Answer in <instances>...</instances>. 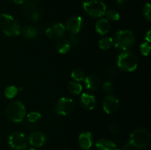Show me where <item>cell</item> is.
<instances>
[{
    "label": "cell",
    "instance_id": "7c38bea8",
    "mask_svg": "<svg viewBox=\"0 0 151 150\" xmlns=\"http://www.w3.org/2000/svg\"><path fill=\"white\" fill-rule=\"evenodd\" d=\"M24 13L32 21H37L41 18V13L36 4L32 1H28L24 6Z\"/></svg>",
    "mask_w": 151,
    "mask_h": 150
},
{
    "label": "cell",
    "instance_id": "8d00e7d4",
    "mask_svg": "<svg viewBox=\"0 0 151 150\" xmlns=\"http://www.w3.org/2000/svg\"><path fill=\"white\" fill-rule=\"evenodd\" d=\"M63 150H68V149H63Z\"/></svg>",
    "mask_w": 151,
    "mask_h": 150
},
{
    "label": "cell",
    "instance_id": "5b68a950",
    "mask_svg": "<svg viewBox=\"0 0 151 150\" xmlns=\"http://www.w3.org/2000/svg\"><path fill=\"white\" fill-rule=\"evenodd\" d=\"M7 116L10 121L16 123H19L23 121L26 116V108L23 103L19 101H12L7 106Z\"/></svg>",
    "mask_w": 151,
    "mask_h": 150
},
{
    "label": "cell",
    "instance_id": "9c48e42d",
    "mask_svg": "<svg viewBox=\"0 0 151 150\" xmlns=\"http://www.w3.org/2000/svg\"><path fill=\"white\" fill-rule=\"evenodd\" d=\"M66 26L61 23H55L49 26L46 30L45 33L48 38L52 39H60L63 38L66 34Z\"/></svg>",
    "mask_w": 151,
    "mask_h": 150
},
{
    "label": "cell",
    "instance_id": "484cf974",
    "mask_svg": "<svg viewBox=\"0 0 151 150\" xmlns=\"http://www.w3.org/2000/svg\"><path fill=\"white\" fill-rule=\"evenodd\" d=\"M27 117V120L29 122H31V123H35V122L38 121L41 119V114L40 113H38V112L33 111L28 113Z\"/></svg>",
    "mask_w": 151,
    "mask_h": 150
},
{
    "label": "cell",
    "instance_id": "836d02e7",
    "mask_svg": "<svg viewBox=\"0 0 151 150\" xmlns=\"http://www.w3.org/2000/svg\"><path fill=\"white\" fill-rule=\"evenodd\" d=\"M12 1H13V2H15L16 4H23L24 2L26 0H12Z\"/></svg>",
    "mask_w": 151,
    "mask_h": 150
},
{
    "label": "cell",
    "instance_id": "8992f818",
    "mask_svg": "<svg viewBox=\"0 0 151 150\" xmlns=\"http://www.w3.org/2000/svg\"><path fill=\"white\" fill-rule=\"evenodd\" d=\"M83 8L86 13L93 18H100L104 16L106 6L100 0H89L83 3Z\"/></svg>",
    "mask_w": 151,
    "mask_h": 150
},
{
    "label": "cell",
    "instance_id": "44dd1931",
    "mask_svg": "<svg viewBox=\"0 0 151 150\" xmlns=\"http://www.w3.org/2000/svg\"><path fill=\"white\" fill-rule=\"evenodd\" d=\"M82 85L76 81H72L68 85V91L74 95H79L82 92Z\"/></svg>",
    "mask_w": 151,
    "mask_h": 150
},
{
    "label": "cell",
    "instance_id": "4fadbf2b",
    "mask_svg": "<svg viewBox=\"0 0 151 150\" xmlns=\"http://www.w3.org/2000/svg\"><path fill=\"white\" fill-rule=\"evenodd\" d=\"M28 141L33 147L39 148L44 145L47 141V137L41 131H34L29 135Z\"/></svg>",
    "mask_w": 151,
    "mask_h": 150
},
{
    "label": "cell",
    "instance_id": "74e56055",
    "mask_svg": "<svg viewBox=\"0 0 151 150\" xmlns=\"http://www.w3.org/2000/svg\"><path fill=\"white\" fill-rule=\"evenodd\" d=\"M86 150H89V149H86Z\"/></svg>",
    "mask_w": 151,
    "mask_h": 150
},
{
    "label": "cell",
    "instance_id": "603a6c76",
    "mask_svg": "<svg viewBox=\"0 0 151 150\" xmlns=\"http://www.w3.org/2000/svg\"><path fill=\"white\" fill-rule=\"evenodd\" d=\"M18 91H19V90L16 86L10 85V86L7 87L4 90V96L7 99H13L17 95Z\"/></svg>",
    "mask_w": 151,
    "mask_h": 150
},
{
    "label": "cell",
    "instance_id": "d6986e66",
    "mask_svg": "<svg viewBox=\"0 0 151 150\" xmlns=\"http://www.w3.org/2000/svg\"><path fill=\"white\" fill-rule=\"evenodd\" d=\"M56 50L60 54H66L69 51L71 48V45L69 41L64 38H60L56 43L55 46Z\"/></svg>",
    "mask_w": 151,
    "mask_h": 150
},
{
    "label": "cell",
    "instance_id": "5bb4252c",
    "mask_svg": "<svg viewBox=\"0 0 151 150\" xmlns=\"http://www.w3.org/2000/svg\"><path fill=\"white\" fill-rule=\"evenodd\" d=\"M81 104L85 109L91 110L96 107L97 100L94 95L83 93L81 96Z\"/></svg>",
    "mask_w": 151,
    "mask_h": 150
},
{
    "label": "cell",
    "instance_id": "6da1fadb",
    "mask_svg": "<svg viewBox=\"0 0 151 150\" xmlns=\"http://www.w3.org/2000/svg\"><path fill=\"white\" fill-rule=\"evenodd\" d=\"M0 27L2 32L9 37L18 36L22 31L18 21L7 13H1L0 15Z\"/></svg>",
    "mask_w": 151,
    "mask_h": 150
},
{
    "label": "cell",
    "instance_id": "52a82bcc",
    "mask_svg": "<svg viewBox=\"0 0 151 150\" xmlns=\"http://www.w3.org/2000/svg\"><path fill=\"white\" fill-rule=\"evenodd\" d=\"M75 107V101L69 97H62L56 104L55 112L59 116H66L74 110Z\"/></svg>",
    "mask_w": 151,
    "mask_h": 150
},
{
    "label": "cell",
    "instance_id": "ac0fdd59",
    "mask_svg": "<svg viewBox=\"0 0 151 150\" xmlns=\"http://www.w3.org/2000/svg\"><path fill=\"white\" fill-rule=\"evenodd\" d=\"M111 24L108 19H100L96 22L95 29L97 33L101 35H104L107 34L110 31Z\"/></svg>",
    "mask_w": 151,
    "mask_h": 150
},
{
    "label": "cell",
    "instance_id": "4316f807",
    "mask_svg": "<svg viewBox=\"0 0 151 150\" xmlns=\"http://www.w3.org/2000/svg\"><path fill=\"white\" fill-rule=\"evenodd\" d=\"M142 13L144 18L147 20L148 21H150L151 20V6L150 3H147L145 4L144 7L142 10Z\"/></svg>",
    "mask_w": 151,
    "mask_h": 150
},
{
    "label": "cell",
    "instance_id": "d4e9b609",
    "mask_svg": "<svg viewBox=\"0 0 151 150\" xmlns=\"http://www.w3.org/2000/svg\"><path fill=\"white\" fill-rule=\"evenodd\" d=\"M105 15L106 16L107 19L109 20L113 21H118L120 18V16H119V13H118L117 11H116L115 10H109L107 11H106V13Z\"/></svg>",
    "mask_w": 151,
    "mask_h": 150
},
{
    "label": "cell",
    "instance_id": "cb8c5ba5",
    "mask_svg": "<svg viewBox=\"0 0 151 150\" xmlns=\"http://www.w3.org/2000/svg\"><path fill=\"white\" fill-rule=\"evenodd\" d=\"M72 78L76 82H81V81H83L85 79V74L83 73L82 70L81 69H75L72 71L71 74Z\"/></svg>",
    "mask_w": 151,
    "mask_h": 150
},
{
    "label": "cell",
    "instance_id": "d590c367",
    "mask_svg": "<svg viewBox=\"0 0 151 150\" xmlns=\"http://www.w3.org/2000/svg\"><path fill=\"white\" fill-rule=\"evenodd\" d=\"M27 150H37L36 149H34V148H30V149H28Z\"/></svg>",
    "mask_w": 151,
    "mask_h": 150
},
{
    "label": "cell",
    "instance_id": "8fae6325",
    "mask_svg": "<svg viewBox=\"0 0 151 150\" xmlns=\"http://www.w3.org/2000/svg\"><path fill=\"white\" fill-rule=\"evenodd\" d=\"M83 19L81 16H72L67 20L66 29L71 34H78L82 29Z\"/></svg>",
    "mask_w": 151,
    "mask_h": 150
},
{
    "label": "cell",
    "instance_id": "277c9868",
    "mask_svg": "<svg viewBox=\"0 0 151 150\" xmlns=\"http://www.w3.org/2000/svg\"><path fill=\"white\" fill-rule=\"evenodd\" d=\"M116 63L118 69L125 71L131 72L137 69L138 66V59L132 52L125 51L119 54Z\"/></svg>",
    "mask_w": 151,
    "mask_h": 150
},
{
    "label": "cell",
    "instance_id": "7402d4cb",
    "mask_svg": "<svg viewBox=\"0 0 151 150\" xmlns=\"http://www.w3.org/2000/svg\"><path fill=\"white\" fill-rule=\"evenodd\" d=\"M113 38L110 37H103L99 41V47L103 50H107L111 47Z\"/></svg>",
    "mask_w": 151,
    "mask_h": 150
},
{
    "label": "cell",
    "instance_id": "1f68e13d",
    "mask_svg": "<svg viewBox=\"0 0 151 150\" xmlns=\"http://www.w3.org/2000/svg\"><path fill=\"white\" fill-rule=\"evenodd\" d=\"M106 72L109 75L111 76H116L119 74V71H118V67H116L114 66H110L107 68L106 69Z\"/></svg>",
    "mask_w": 151,
    "mask_h": 150
},
{
    "label": "cell",
    "instance_id": "e0dca14e",
    "mask_svg": "<svg viewBox=\"0 0 151 150\" xmlns=\"http://www.w3.org/2000/svg\"><path fill=\"white\" fill-rule=\"evenodd\" d=\"M86 88L90 91H97L100 86V79L97 75H89L84 79Z\"/></svg>",
    "mask_w": 151,
    "mask_h": 150
},
{
    "label": "cell",
    "instance_id": "83f0119b",
    "mask_svg": "<svg viewBox=\"0 0 151 150\" xmlns=\"http://www.w3.org/2000/svg\"><path fill=\"white\" fill-rule=\"evenodd\" d=\"M151 47L148 42H144L140 45V51L144 56H147L150 52Z\"/></svg>",
    "mask_w": 151,
    "mask_h": 150
},
{
    "label": "cell",
    "instance_id": "f546056e",
    "mask_svg": "<svg viewBox=\"0 0 151 150\" xmlns=\"http://www.w3.org/2000/svg\"><path fill=\"white\" fill-rule=\"evenodd\" d=\"M103 90L107 94H110L114 91V85L111 81H106L103 84Z\"/></svg>",
    "mask_w": 151,
    "mask_h": 150
},
{
    "label": "cell",
    "instance_id": "4dcf8cb0",
    "mask_svg": "<svg viewBox=\"0 0 151 150\" xmlns=\"http://www.w3.org/2000/svg\"><path fill=\"white\" fill-rule=\"evenodd\" d=\"M69 44L72 46H78L80 44V38H78L76 34H72L70 35V38L69 41Z\"/></svg>",
    "mask_w": 151,
    "mask_h": 150
},
{
    "label": "cell",
    "instance_id": "f1b7e54d",
    "mask_svg": "<svg viewBox=\"0 0 151 150\" xmlns=\"http://www.w3.org/2000/svg\"><path fill=\"white\" fill-rule=\"evenodd\" d=\"M109 129L113 135H116V134L119 133V131L121 130V125L116 122H114V123L109 124Z\"/></svg>",
    "mask_w": 151,
    "mask_h": 150
},
{
    "label": "cell",
    "instance_id": "ba28073f",
    "mask_svg": "<svg viewBox=\"0 0 151 150\" xmlns=\"http://www.w3.org/2000/svg\"><path fill=\"white\" fill-rule=\"evenodd\" d=\"M8 144L14 149L23 150L27 147L28 140L23 132H14L9 136Z\"/></svg>",
    "mask_w": 151,
    "mask_h": 150
},
{
    "label": "cell",
    "instance_id": "7a4b0ae2",
    "mask_svg": "<svg viewBox=\"0 0 151 150\" xmlns=\"http://www.w3.org/2000/svg\"><path fill=\"white\" fill-rule=\"evenodd\" d=\"M135 44V36L131 30H119L113 38V45L121 51H128Z\"/></svg>",
    "mask_w": 151,
    "mask_h": 150
},
{
    "label": "cell",
    "instance_id": "d6a6232c",
    "mask_svg": "<svg viewBox=\"0 0 151 150\" xmlns=\"http://www.w3.org/2000/svg\"><path fill=\"white\" fill-rule=\"evenodd\" d=\"M145 40L147 41V42H148V43L150 42V41H151V30L150 29H149V30L147 32V33L145 34Z\"/></svg>",
    "mask_w": 151,
    "mask_h": 150
},
{
    "label": "cell",
    "instance_id": "e575fe53",
    "mask_svg": "<svg viewBox=\"0 0 151 150\" xmlns=\"http://www.w3.org/2000/svg\"><path fill=\"white\" fill-rule=\"evenodd\" d=\"M116 1L119 5H122V4H123L126 1V0H116Z\"/></svg>",
    "mask_w": 151,
    "mask_h": 150
},
{
    "label": "cell",
    "instance_id": "9a60e30c",
    "mask_svg": "<svg viewBox=\"0 0 151 150\" xmlns=\"http://www.w3.org/2000/svg\"><path fill=\"white\" fill-rule=\"evenodd\" d=\"M96 148L98 150H120L114 141L106 138H100L96 142Z\"/></svg>",
    "mask_w": 151,
    "mask_h": 150
},
{
    "label": "cell",
    "instance_id": "3957f363",
    "mask_svg": "<svg viewBox=\"0 0 151 150\" xmlns=\"http://www.w3.org/2000/svg\"><path fill=\"white\" fill-rule=\"evenodd\" d=\"M150 141V135L147 129L137 128L131 133L128 143L131 146L137 149H143L147 146Z\"/></svg>",
    "mask_w": 151,
    "mask_h": 150
},
{
    "label": "cell",
    "instance_id": "2e32d148",
    "mask_svg": "<svg viewBox=\"0 0 151 150\" xmlns=\"http://www.w3.org/2000/svg\"><path fill=\"white\" fill-rule=\"evenodd\" d=\"M78 144L83 149H89L93 144V137L91 132H82L78 137Z\"/></svg>",
    "mask_w": 151,
    "mask_h": 150
},
{
    "label": "cell",
    "instance_id": "ffe728a7",
    "mask_svg": "<svg viewBox=\"0 0 151 150\" xmlns=\"http://www.w3.org/2000/svg\"><path fill=\"white\" fill-rule=\"evenodd\" d=\"M23 35L25 38L29 40H33L36 38L38 36V29L35 27V26H32V25H27L23 28Z\"/></svg>",
    "mask_w": 151,
    "mask_h": 150
},
{
    "label": "cell",
    "instance_id": "30bf717a",
    "mask_svg": "<svg viewBox=\"0 0 151 150\" xmlns=\"http://www.w3.org/2000/svg\"><path fill=\"white\" fill-rule=\"evenodd\" d=\"M119 104V100L116 96L113 94H109L103 100V108L106 113L112 114L117 110Z\"/></svg>",
    "mask_w": 151,
    "mask_h": 150
}]
</instances>
